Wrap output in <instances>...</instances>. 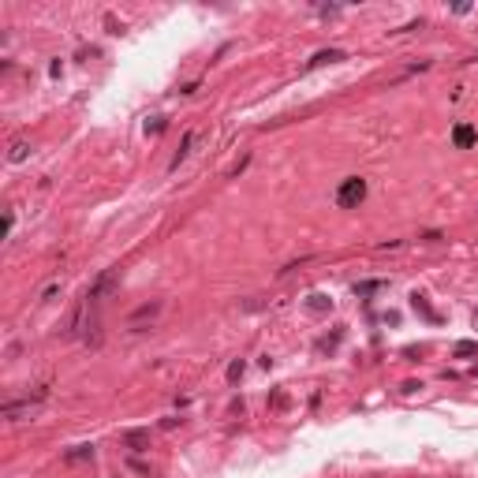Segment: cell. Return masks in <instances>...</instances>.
Wrapping results in <instances>:
<instances>
[{"label": "cell", "mask_w": 478, "mask_h": 478, "mask_svg": "<svg viewBox=\"0 0 478 478\" xmlns=\"http://www.w3.org/2000/svg\"><path fill=\"white\" fill-rule=\"evenodd\" d=\"M351 198H362V183L355 179V183H348V190L340 195V202H351Z\"/></svg>", "instance_id": "obj_1"}]
</instances>
